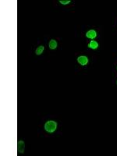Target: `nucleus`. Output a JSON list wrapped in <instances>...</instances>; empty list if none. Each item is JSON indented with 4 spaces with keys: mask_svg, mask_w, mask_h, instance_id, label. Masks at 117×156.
<instances>
[{
    "mask_svg": "<svg viewBox=\"0 0 117 156\" xmlns=\"http://www.w3.org/2000/svg\"><path fill=\"white\" fill-rule=\"evenodd\" d=\"M44 48H45V47H44L43 45L39 46L38 48L36 49V51H35L36 55H39L42 54V53L43 52V51H44Z\"/></svg>",
    "mask_w": 117,
    "mask_h": 156,
    "instance_id": "nucleus-7",
    "label": "nucleus"
},
{
    "mask_svg": "<svg viewBox=\"0 0 117 156\" xmlns=\"http://www.w3.org/2000/svg\"><path fill=\"white\" fill-rule=\"evenodd\" d=\"M88 47H89L90 48L96 49L98 47H99V44H98V42H95V41H91V42L88 44Z\"/></svg>",
    "mask_w": 117,
    "mask_h": 156,
    "instance_id": "nucleus-6",
    "label": "nucleus"
},
{
    "mask_svg": "<svg viewBox=\"0 0 117 156\" xmlns=\"http://www.w3.org/2000/svg\"><path fill=\"white\" fill-rule=\"evenodd\" d=\"M24 142L23 140H20V141L18 142V151L21 153V154H23L24 152Z\"/></svg>",
    "mask_w": 117,
    "mask_h": 156,
    "instance_id": "nucleus-4",
    "label": "nucleus"
},
{
    "mask_svg": "<svg viewBox=\"0 0 117 156\" xmlns=\"http://www.w3.org/2000/svg\"><path fill=\"white\" fill-rule=\"evenodd\" d=\"M86 36H87V37H88V38L93 39V38H94V37H96L97 33H96V31L94 30H88L87 32Z\"/></svg>",
    "mask_w": 117,
    "mask_h": 156,
    "instance_id": "nucleus-3",
    "label": "nucleus"
},
{
    "mask_svg": "<svg viewBox=\"0 0 117 156\" xmlns=\"http://www.w3.org/2000/svg\"><path fill=\"white\" fill-rule=\"evenodd\" d=\"M57 123L55 121H48L45 124V130L49 133H53L56 130Z\"/></svg>",
    "mask_w": 117,
    "mask_h": 156,
    "instance_id": "nucleus-1",
    "label": "nucleus"
},
{
    "mask_svg": "<svg viewBox=\"0 0 117 156\" xmlns=\"http://www.w3.org/2000/svg\"><path fill=\"white\" fill-rule=\"evenodd\" d=\"M77 62L82 66H85L87 62H88V59L86 56H84V55H81V56H79L77 58Z\"/></svg>",
    "mask_w": 117,
    "mask_h": 156,
    "instance_id": "nucleus-2",
    "label": "nucleus"
},
{
    "mask_svg": "<svg viewBox=\"0 0 117 156\" xmlns=\"http://www.w3.org/2000/svg\"><path fill=\"white\" fill-rule=\"evenodd\" d=\"M59 2L62 5H67L70 3V1L69 0H59Z\"/></svg>",
    "mask_w": 117,
    "mask_h": 156,
    "instance_id": "nucleus-8",
    "label": "nucleus"
},
{
    "mask_svg": "<svg viewBox=\"0 0 117 156\" xmlns=\"http://www.w3.org/2000/svg\"><path fill=\"white\" fill-rule=\"evenodd\" d=\"M49 48L51 49H55L57 48V42H56V41L54 40V39H52L51 41L49 42Z\"/></svg>",
    "mask_w": 117,
    "mask_h": 156,
    "instance_id": "nucleus-5",
    "label": "nucleus"
}]
</instances>
